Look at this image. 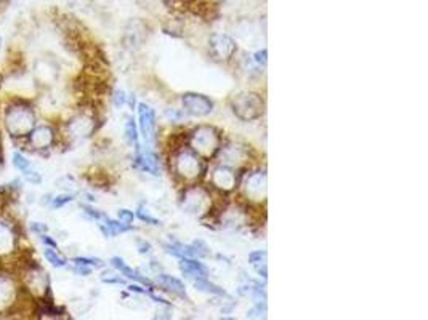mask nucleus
<instances>
[{
    "mask_svg": "<svg viewBox=\"0 0 428 320\" xmlns=\"http://www.w3.org/2000/svg\"><path fill=\"white\" fill-rule=\"evenodd\" d=\"M0 50H2V37H0Z\"/></svg>",
    "mask_w": 428,
    "mask_h": 320,
    "instance_id": "a18cd8bd",
    "label": "nucleus"
},
{
    "mask_svg": "<svg viewBox=\"0 0 428 320\" xmlns=\"http://www.w3.org/2000/svg\"><path fill=\"white\" fill-rule=\"evenodd\" d=\"M181 210L192 216H206L212 210V194L206 186L191 184L183 189L180 197Z\"/></svg>",
    "mask_w": 428,
    "mask_h": 320,
    "instance_id": "20e7f679",
    "label": "nucleus"
},
{
    "mask_svg": "<svg viewBox=\"0 0 428 320\" xmlns=\"http://www.w3.org/2000/svg\"><path fill=\"white\" fill-rule=\"evenodd\" d=\"M109 263L112 268H114L116 271H119V274L124 275L125 279L137 282V284H142L143 287H146L148 290H158V285L154 284V282L149 280L146 275H143L138 269L130 268V266H128L125 261L121 258V256H114V258H111Z\"/></svg>",
    "mask_w": 428,
    "mask_h": 320,
    "instance_id": "2eb2a0df",
    "label": "nucleus"
},
{
    "mask_svg": "<svg viewBox=\"0 0 428 320\" xmlns=\"http://www.w3.org/2000/svg\"><path fill=\"white\" fill-rule=\"evenodd\" d=\"M244 199L249 204H265L268 194V175L266 170H255L239 183Z\"/></svg>",
    "mask_w": 428,
    "mask_h": 320,
    "instance_id": "423d86ee",
    "label": "nucleus"
},
{
    "mask_svg": "<svg viewBox=\"0 0 428 320\" xmlns=\"http://www.w3.org/2000/svg\"><path fill=\"white\" fill-rule=\"evenodd\" d=\"M231 112L243 122H254L263 117L266 104L263 96L255 92H239L229 99Z\"/></svg>",
    "mask_w": 428,
    "mask_h": 320,
    "instance_id": "7ed1b4c3",
    "label": "nucleus"
},
{
    "mask_svg": "<svg viewBox=\"0 0 428 320\" xmlns=\"http://www.w3.org/2000/svg\"><path fill=\"white\" fill-rule=\"evenodd\" d=\"M165 117H167L170 122H180L185 119V111L169 109V111H165Z\"/></svg>",
    "mask_w": 428,
    "mask_h": 320,
    "instance_id": "58836bf2",
    "label": "nucleus"
},
{
    "mask_svg": "<svg viewBox=\"0 0 428 320\" xmlns=\"http://www.w3.org/2000/svg\"><path fill=\"white\" fill-rule=\"evenodd\" d=\"M93 268H90V266H85V264H74L72 268V272L74 274H77L80 277H89L90 274H92Z\"/></svg>",
    "mask_w": 428,
    "mask_h": 320,
    "instance_id": "a19ab883",
    "label": "nucleus"
},
{
    "mask_svg": "<svg viewBox=\"0 0 428 320\" xmlns=\"http://www.w3.org/2000/svg\"><path fill=\"white\" fill-rule=\"evenodd\" d=\"M36 127V114L28 106L15 104L5 112V128L15 138L28 136Z\"/></svg>",
    "mask_w": 428,
    "mask_h": 320,
    "instance_id": "39448f33",
    "label": "nucleus"
},
{
    "mask_svg": "<svg viewBox=\"0 0 428 320\" xmlns=\"http://www.w3.org/2000/svg\"><path fill=\"white\" fill-rule=\"evenodd\" d=\"M44 256H45V259L48 261V263L53 266V268H64V266H66V259H64L63 256L58 255L55 248L47 247L44 250Z\"/></svg>",
    "mask_w": 428,
    "mask_h": 320,
    "instance_id": "a878e982",
    "label": "nucleus"
},
{
    "mask_svg": "<svg viewBox=\"0 0 428 320\" xmlns=\"http://www.w3.org/2000/svg\"><path fill=\"white\" fill-rule=\"evenodd\" d=\"M31 229L36 234H39V236H40V234H45L48 231V227L45 226L44 223H31Z\"/></svg>",
    "mask_w": 428,
    "mask_h": 320,
    "instance_id": "37998d69",
    "label": "nucleus"
},
{
    "mask_svg": "<svg viewBox=\"0 0 428 320\" xmlns=\"http://www.w3.org/2000/svg\"><path fill=\"white\" fill-rule=\"evenodd\" d=\"M138 112V128H140V135L146 143L156 141L158 135V117L156 111L146 103H140L137 106Z\"/></svg>",
    "mask_w": 428,
    "mask_h": 320,
    "instance_id": "f8f14e48",
    "label": "nucleus"
},
{
    "mask_svg": "<svg viewBox=\"0 0 428 320\" xmlns=\"http://www.w3.org/2000/svg\"><path fill=\"white\" fill-rule=\"evenodd\" d=\"M170 167H172L176 178L185 181V183H194V181L204 178L207 173L206 159L192 151L188 144L172 152Z\"/></svg>",
    "mask_w": 428,
    "mask_h": 320,
    "instance_id": "f257e3e1",
    "label": "nucleus"
},
{
    "mask_svg": "<svg viewBox=\"0 0 428 320\" xmlns=\"http://www.w3.org/2000/svg\"><path fill=\"white\" fill-rule=\"evenodd\" d=\"M191 282H192V287H194L197 291L207 293V295H213V296H222V298L227 296L228 298L227 290L213 284V282H211V279H196Z\"/></svg>",
    "mask_w": 428,
    "mask_h": 320,
    "instance_id": "5701e85b",
    "label": "nucleus"
},
{
    "mask_svg": "<svg viewBox=\"0 0 428 320\" xmlns=\"http://www.w3.org/2000/svg\"><path fill=\"white\" fill-rule=\"evenodd\" d=\"M135 216H137L140 221H143V223L151 224V226H160V221L158 220V218H154V216L151 215V213H149L143 205L138 207V210H137V213H135Z\"/></svg>",
    "mask_w": 428,
    "mask_h": 320,
    "instance_id": "c85d7f7f",
    "label": "nucleus"
},
{
    "mask_svg": "<svg viewBox=\"0 0 428 320\" xmlns=\"http://www.w3.org/2000/svg\"><path fill=\"white\" fill-rule=\"evenodd\" d=\"M124 136L125 141L133 146V149L140 146V133H138V127L137 122L133 117H127L125 124H124Z\"/></svg>",
    "mask_w": 428,
    "mask_h": 320,
    "instance_id": "b1692460",
    "label": "nucleus"
},
{
    "mask_svg": "<svg viewBox=\"0 0 428 320\" xmlns=\"http://www.w3.org/2000/svg\"><path fill=\"white\" fill-rule=\"evenodd\" d=\"M252 58H254V61L259 64L260 67L265 69L266 64H268V50H266V48H261V50L254 53Z\"/></svg>",
    "mask_w": 428,
    "mask_h": 320,
    "instance_id": "c9c22d12",
    "label": "nucleus"
},
{
    "mask_svg": "<svg viewBox=\"0 0 428 320\" xmlns=\"http://www.w3.org/2000/svg\"><path fill=\"white\" fill-rule=\"evenodd\" d=\"M101 282H105V284H114V285H125V279L124 277L112 274V272H105L103 275H101Z\"/></svg>",
    "mask_w": 428,
    "mask_h": 320,
    "instance_id": "f704fd0d",
    "label": "nucleus"
},
{
    "mask_svg": "<svg viewBox=\"0 0 428 320\" xmlns=\"http://www.w3.org/2000/svg\"><path fill=\"white\" fill-rule=\"evenodd\" d=\"M215 157H218L222 165H228V167L238 170L239 167H243L244 163L249 162L250 146L238 141L222 143V146L218 149Z\"/></svg>",
    "mask_w": 428,
    "mask_h": 320,
    "instance_id": "6e6552de",
    "label": "nucleus"
},
{
    "mask_svg": "<svg viewBox=\"0 0 428 320\" xmlns=\"http://www.w3.org/2000/svg\"><path fill=\"white\" fill-rule=\"evenodd\" d=\"M96 131V117L89 112H79L66 124V133L72 140H87Z\"/></svg>",
    "mask_w": 428,
    "mask_h": 320,
    "instance_id": "9d476101",
    "label": "nucleus"
},
{
    "mask_svg": "<svg viewBox=\"0 0 428 320\" xmlns=\"http://www.w3.org/2000/svg\"><path fill=\"white\" fill-rule=\"evenodd\" d=\"M16 300V285L13 277L0 274V311L8 309Z\"/></svg>",
    "mask_w": 428,
    "mask_h": 320,
    "instance_id": "aec40b11",
    "label": "nucleus"
},
{
    "mask_svg": "<svg viewBox=\"0 0 428 320\" xmlns=\"http://www.w3.org/2000/svg\"><path fill=\"white\" fill-rule=\"evenodd\" d=\"M223 143L222 131L213 125H197L188 133L186 144L199 154L202 159L211 160L217 156L218 149Z\"/></svg>",
    "mask_w": 428,
    "mask_h": 320,
    "instance_id": "f03ea898",
    "label": "nucleus"
},
{
    "mask_svg": "<svg viewBox=\"0 0 428 320\" xmlns=\"http://www.w3.org/2000/svg\"><path fill=\"white\" fill-rule=\"evenodd\" d=\"M135 167L153 176L160 175V160L156 151L149 146L135 147Z\"/></svg>",
    "mask_w": 428,
    "mask_h": 320,
    "instance_id": "ddd939ff",
    "label": "nucleus"
},
{
    "mask_svg": "<svg viewBox=\"0 0 428 320\" xmlns=\"http://www.w3.org/2000/svg\"><path fill=\"white\" fill-rule=\"evenodd\" d=\"M156 319H172V309H170V306H164V309H158L156 316H154Z\"/></svg>",
    "mask_w": 428,
    "mask_h": 320,
    "instance_id": "79ce46f5",
    "label": "nucleus"
},
{
    "mask_svg": "<svg viewBox=\"0 0 428 320\" xmlns=\"http://www.w3.org/2000/svg\"><path fill=\"white\" fill-rule=\"evenodd\" d=\"M117 218H119V221L125 223V224H133L137 216L132 210H127V208H119V211H117Z\"/></svg>",
    "mask_w": 428,
    "mask_h": 320,
    "instance_id": "e433bc0d",
    "label": "nucleus"
},
{
    "mask_svg": "<svg viewBox=\"0 0 428 320\" xmlns=\"http://www.w3.org/2000/svg\"><path fill=\"white\" fill-rule=\"evenodd\" d=\"M181 108L185 114L191 117H207L213 112V101L208 96L196 92H186L181 95Z\"/></svg>",
    "mask_w": 428,
    "mask_h": 320,
    "instance_id": "9b49d317",
    "label": "nucleus"
},
{
    "mask_svg": "<svg viewBox=\"0 0 428 320\" xmlns=\"http://www.w3.org/2000/svg\"><path fill=\"white\" fill-rule=\"evenodd\" d=\"M74 264H85L90 266V268H103V261L98 258H85V256H76V258H72Z\"/></svg>",
    "mask_w": 428,
    "mask_h": 320,
    "instance_id": "473e14b6",
    "label": "nucleus"
},
{
    "mask_svg": "<svg viewBox=\"0 0 428 320\" xmlns=\"http://www.w3.org/2000/svg\"><path fill=\"white\" fill-rule=\"evenodd\" d=\"M13 165H15V168L20 170L21 173H26V172H28V170L34 168V167H32V163L29 162V160L26 159L23 154H20V152H15L13 154Z\"/></svg>",
    "mask_w": 428,
    "mask_h": 320,
    "instance_id": "c756f323",
    "label": "nucleus"
},
{
    "mask_svg": "<svg viewBox=\"0 0 428 320\" xmlns=\"http://www.w3.org/2000/svg\"><path fill=\"white\" fill-rule=\"evenodd\" d=\"M29 143L34 149H48L55 143V130L50 125H39L29 133Z\"/></svg>",
    "mask_w": 428,
    "mask_h": 320,
    "instance_id": "f3484780",
    "label": "nucleus"
},
{
    "mask_svg": "<svg viewBox=\"0 0 428 320\" xmlns=\"http://www.w3.org/2000/svg\"><path fill=\"white\" fill-rule=\"evenodd\" d=\"M39 237L42 239V242H44V243L47 245V247H52V248H55V250L58 248V245H56L55 240H53L50 236H47V232H45V234H40Z\"/></svg>",
    "mask_w": 428,
    "mask_h": 320,
    "instance_id": "c03bdc74",
    "label": "nucleus"
},
{
    "mask_svg": "<svg viewBox=\"0 0 428 320\" xmlns=\"http://www.w3.org/2000/svg\"><path fill=\"white\" fill-rule=\"evenodd\" d=\"M16 248V234L8 223L0 221V256L13 253Z\"/></svg>",
    "mask_w": 428,
    "mask_h": 320,
    "instance_id": "412c9836",
    "label": "nucleus"
},
{
    "mask_svg": "<svg viewBox=\"0 0 428 320\" xmlns=\"http://www.w3.org/2000/svg\"><path fill=\"white\" fill-rule=\"evenodd\" d=\"M0 2H2V0H0Z\"/></svg>",
    "mask_w": 428,
    "mask_h": 320,
    "instance_id": "de8ad7c7",
    "label": "nucleus"
},
{
    "mask_svg": "<svg viewBox=\"0 0 428 320\" xmlns=\"http://www.w3.org/2000/svg\"><path fill=\"white\" fill-rule=\"evenodd\" d=\"M24 284L32 295L42 298L48 293L50 288V279H48L47 272L40 269L39 266H32L31 269L26 271L24 274Z\"/></svg>",
    "mask_w": 428,
    "mask_h": 320,
    "instance_id": "4468645a",
    "label": "nucleus"
},
{
    "mask_svg": "<svg viewBox=\"0 0 428 320\" xmlns=\"http://www.w3.org/2000/svg\"><path fill=\"white\" fill-rule=\"evenodd\" d=\"M137 250L140 255H151L153 253V245L144 239H137Z\"/></svg>",
    "mask_w": 428,
    "mask_h": 320,
    "instance_id": "4c0bfd02",
    "label": "nucleus"
},
{
    "mask_svg": "<svg viewBox=\"0 0 428 320\" xmlns=\"http://www.w3.org/2000/svg\"><path fill=\"white\" fill-rule=\"evenodd\" d=\"M128 98H130V95H127L124 90H116V92L112 93V104H114L117 109H122L128 104Z\"/></svg>",
    "mask_w": 428,
    "mask_h": 320,
    "instance_id": "7c9ffc66",
    "label": "nucleus"
},
{
    "mask_svg": "<svg viewBox=\"0 0 428 320\" xmlns=\"http://www.w3.org/2000/svg\"><path fill=\"white\" fill-rule=\"evenodd\" d=\"M191 248H192V256L197 259L211 256V250H208V245L204 242V240H194V242L191 243Z\"/></svg>",
    "mask_w": 428,
    "mask_h": 320,
    "instance_id": "bb28decb",
    "label": "nucleus"
},
{
    "mask_svg": "<svg viewBox=\"0 0 428 320\" xmlns=\"http://www.w3.org/2000/svg\"><path fill=\"white\" fill-rule=\"evenodd\" d=\"M124 40L130 50H138L144 44V40H146V26L140 23V21H130L125 31Z\"/></svg>",
    "mask_w": 428,
    "mask_h": 320,
    "instance_id": "6ab92c4d",
    "label": "nucleus"
},
{
    "mask_svg": "<svg viewBox=\"0 0 428 320\" xmlns=\"http://www.w3.org/2000/svg\"><path fill=\"white\" fill-rule=\"evenodd\" d=\"M72 200H74V195L72 194H61V195H56L55 199H52L50 207L55 208V210H56V208H61L64 205L71 204Z\"/></svg>",
    "mask_w": 428,
    "mask_h": 320,
    "instance_id": "72a5a7b5",
    "label": "nucleus"
},
{
    "mask_svg": "<svg viewBox=\"0 0 428 320\" xmlns=\"http://www.w3.org/2000/svg\"><path fill=\"white\" fill-rule=\"evenodd\" d=\"M156 285H158V290H164V291L170 293L172 296L180 298V300L190 301V296H188V293H186L185 284L174 275L165 274V272H158Z\"/></svg>",
    "mask_w": 428,
    "mask_h": 320,
    "instance_id": "dca6fc26",
    "label": "nucleus"
},
{
    "mask_svg": "<svg viewBox=\"0 0 428 320\" xmlns=\"http://www.w3.org/2000/svg\"><path fill=\"white\" fill-rule=\"evenodd\" d=\"M178 268L181 274L188 277L191 280L196 279H208V269L204 263H201L197 258H180Z\"/></svg>",
    "mask_w": 428,
    "mask_h": 320,
    "instance_id": "a211bd4d",
    "label": "nucleus"
},
{
    "mask_svg": "<svg viewBox=\"0 0 428 320\" xmlns=\"http://www.w3.org/2000/svg\"><path fill=\"white\" fill-rule=\"evenodd\" d=\"M240 69L247 74V77H260L261 76V67L254 61L252 55H247V53H244L243 58H240Z\"/></svg>",
    "mask_w": 428,
    "mask_h": 320,
    "instance_id": "393cba45",
    "label": "nucleus"
},
{
    "mask_svg": "<svg viewBox=\"0 0 428 320\" xmlns=\"http://www.w3.org/2000/svg\"><path fill=\"white\" fill-rule=\"evenodd\" d=\"M207 47L208 55H211L212 60L222 64H228L229 61H233V58L236 56L238 53L236 40H234L231 35L224 34V32H213V34H211Z\"/></svg>",
    "mask_w": 428,
    "mask_h": 320,
    "instance_id": "0eeeda50",
    "label": "nucleus"
},
{
    "mask_svg": "<svg viewBox=\"0 0 428 320\" xmlns=\"http://www.w3.org/2000/svg\"><path fill=\"white\" fill-rule=\"evenodd\" d=\"M135 2H142V0H135Z\"/></svg>",
    "mask_w": 428,
    "mask_h": 320,
    "instance_id": "49530a36",
    "label": "nucleus"
},
{
    "mask_svg": "<svg viewBox=\"0 0 428 320\" xmlns=\"http://www.w3.org/2000/svg\"><path fill=\"white\" fill-rule=\"evenodd\" d=\"M266 314H268V307H266V303H254V306L249 309L245 317L247 319H266Z\"/></svg>",
    "mask_w": 428,
    "mask_h": 320,
    "instance_id": "cd10ccee",
    "label": "nucleus"
},
{
    "mask_svg": "<svg viewBox=\"0 0 428 320\" xmlns=\"http://www.w3.org/2000/svg\"><path fill=\"white\" fill-rule=\"evenodd\" d=\"M82 210H84L85 215H87V216L90 218V220H93V221L103 223V221L106 220V218H108V215H106V213L100 211V210H96V208L90 207V205H82Z\"/></svg>",
    "mask_w": 428,
    "mask_h": 320,
    "instance_id": "2f4dec72",
    "label": "nucleus"
},
{
    "mask_svg": "<svg viewBox=\"0 0 428 320\" xmlns=\"http://www.w3.org/2000/svg\"><path fill=\"white\" fill-rule=\"evenodd\" d=\"M23 175H24L26 181H29V183H32V184H40V183H42V176H40V173H39V172H36L34 168L28 170V172L23 173Z\"/></svg>",
    "mask_w": 428,
    "mask_h": 320,
    "instance_id": "ea45409f",
    "label": "nucleus"
},
{
    "mask_svg": "<svg viewBox=\"0 0 428 320\" xmlns=\"http://www.w3.org/2000/svg\"><path fill=\"white\" fill-rule=\"evenodd\" d=\"M240 183V175L236 168L228 167V165L218 163L211 173V184L213 189L224 192H233L236 188H239Z\"/></svg>",
    "mask_w": 428,
    "mask_h": 320,
    "instance_id": "1a4fd4ad",
    "label": "nucleus"
},
{
    "mask_svg": "<svg viewBox=\"0 0 428 320\" xmlns=\"http://www.w3.org/2000/svg\"><path fill=\"white\" fill-rule=\"evenodd\" d=\"M249 264L252 266L254 271L261 279H268V253L265 250H255L249 255Z\"/></svg>",
    "mask_w": 428,
    "mask_h": 320,
    "instance_id": "4be33fe9",
    "label": "nucleus"
}]
</instances>
